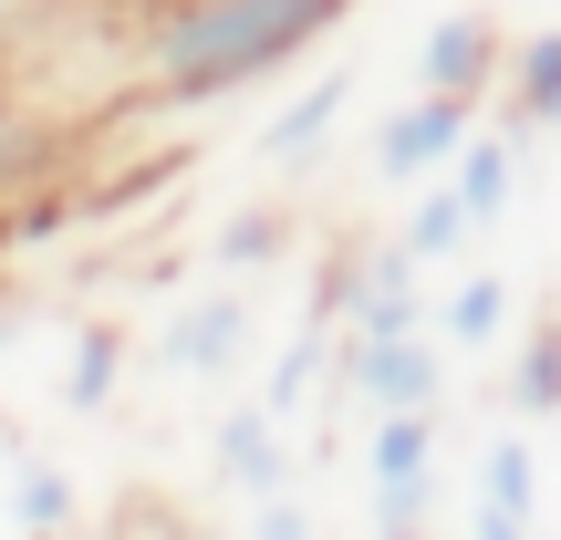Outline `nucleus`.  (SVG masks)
<instances>
[{
  "mask_svg": "<svg viewBox=\"0 0 561 540\" xmlns=\"http://www.w3.org/2000/svg\"><path fill=\"white\" fill-rule=\"evenodd\" d=\"M354 0H167L146 21V94L167 104H208L240 83L280 73L291 53H312Z\"/></svg>",
  "mask_w": 561,
  "mask_h": 540,
  "instance_id": "f257e3e1",
  "label": "nucleus"
},
{
  "mask_svg": "<svg viewBox=\"0 0 561 540\" xmlns=\"http://www.w3.org/2000/svg\"><path fill=\"white\" fill-rule=\"evenodd\" d=\"M312 312L343 322V333H416V322H426V261L405 240L333 250L322 280H312Z\"/></svg>",
  "mask_w": 561,
  "mask_h": 540,
  "instance_id": "f03ea898",
  "label": "nucleus"
},
{
  "mask_svg": "<svg viewBox=\"0 0 561 540\" xmlns=\"http://www.w3.org/2000/svg\"><path fill=\"white\" fill-rule=\"evenodd\" d=\"M333 405H364V416L447 405V343H437V322H416V333H343V354H333Z\"/></svg>",
  "mask_w": 561,
  "mask_h": 540,
  "instance_id": "7ed1b4c3",
  "label": "nucleus"
},
{
  "mask_svg": "<svg viewBox=\"0 0 561 540\" xmlns=\"http://www.w3.org/2000/svg\"><path fill=\"white\" fill-rule=\"evenodd\" d=\"M250 343H261V301H250L240 280H208V291H187L178 312H167L157 364H167V375H187V384H219V375H240V364H250Z\"/></svg>",
  "mask_w": 561,
  "mask_h": 540,
  "instance_id": "20e7f679",
  "label": "nucleus"
},
{
  "mask_svg": "<svg viewBox=\"0 0 561 540\" xmlns=\"http://www.w3.org/2000/svg\"><path fill=\"white\" fill-rule=\"evenodd\" d=\"M500 62H510V21L500 11H447V21H426V42H416V94L489 104L500 94Z\"/></svg>",
  "mask_w": 561,
  "mask_h": 540,
  "instance_id": "39448f33",
  "label": "nucleus"
},
{
  "mask_svg": "<svg viewBox=\"0 0 561 540\" xmlns=\"http://www.w3.org/2000/svg\"><path fill=\"white\" fill-rule=\"evenodd\" d=\"M468 146V94H416L375 125V177L385 187H426L447 177V157Z\"/></svg>",
  "mask_w": 561,
  "mask_h": 540,
  "instance_id": "423d86ee",
  "label": "nucleus"
},
{
  "mask_svg": "<svg viewBox=\"0 0 561 540\" xmlns=\"http://www.w3.org/2000/svg\"><path fill=\"white\" fill-rule=\"evenodd\" d=\"M291 416H271V405H229L219 426H208V468H219L240 499H271V489H291V437H280Z\"/></svg>",
  "mask_w": 561,
  "mask_h": 540,
  "instance_id": "0eeeda50",
  "label": "nucleus"
},
{
  "mask_svg": "<svg viewBox=\"0 0 561 540\" xmlns=\"http://www.w3.org/2000/svg\"><path fill=\"white\" fill-rule=\"evenodd\" d=\"M468 530H479V540H520V530H541V447H530V437H489Z\"/></svg>",
  "mask_w": 561,
  "mask_h": 540,
  "instance_id": "6e6552de",
  "label": "nucleus"
},
{
  "mask_svg": "<svg viewBox=\"0 0 561 540\" xmlns=\"http://www.w3.org/2000/svg\"><path fill=\"white\" fill-rule=\"evenodd\" d=\"M520 146H530L520 125H468V146L447 157V187L468 198V219H479V229H500L510 198H520Z\"/></svg>",
  "mask_w": 561,
  "mask_h": 540,
  "instance_id": "1a4fd4ad",
  "label": "nucleus"
},
{
  "mask_svg": "<svg viewBox=\"0 0 561 540\" xmlns=\"http://www.w3.org/2000/svg\"><path fill=\"white\" fill-rule=\"evenodd\" d=\"M500 94H510V125H520V136H561V21L510 42Z\"/></svg>",
  "mask_w": 561,
  "mask_h": 540,
  "instance_id": "9d476101",
  "label": "nucleus"
},
{
  "mask_svg": "<svg viewBox=\"0 0 561 540\" xmlns=\"http://www.w3.org/2000/svg\"><path fill=\"white\" fill-rule=\"evenodd\" d=\"M343 104H354V73H322V83H301V94H291V104H280V115L261 125V166H301V157H312V146L343 125Z\"/></svg>",
  "mask_w": 561,
  "mask_h": 540,
  "instance_id": "9b49d317",
  "label": "nucleus"
},
{
  "mask_svg": "<svg viewBox=\"0 0 561 540\" xmlns=\"http://www.w3.org/2000/svg\"><path fill=\"white\" fill-rule=\"evenodd\" d=\"M510 416H561V301H541L520 333V354H510Z\"/></svg>",
  "mask_w": 561,
  "mask_h": 540,
  "instance_id": "f8f14e48",
  "label": "nucleus"
},
{
  "mask_svg": "<svg viewBox=\"0 0 561 540\" xmlns=\"http://www.w3.org/2000/svg\"><path fill=\"white\" fill-rule=\"evenodd\" d=\"M500 322H510V271H468L458 291L437 301V343H447V354H489Z\"/></svg>",
  "mask_w": 561,
  "mask_h": 540,
  "instance_id": "ddd939ff",
  "label": "nucleus"
},
{
  "mask_svg": "<svg viewBox=\"0 0 561 540\" xmlns=\"http://www.w3.org/2000/svg\"><path fill=\"white\" fill-rule=\"evenodd\" d=\"M322 375H333V322H322V312H301V333L271 354V384H261V405H271V416H301Z\"/></svg>",
  "mask_w": 561,
  "mask_h": 540,
  "instance_id": "4468645a",
  "label": "nucleus"
},
{
  "mask_svg": "<svg viewBox=\"0 0 561 540\" xmlns=\"http://www.w3.org/2000/svg\"><path fill=\"white\" fill-rule=\"evenodd\" d=\"M364 468H375V479H426V468H437V405H396V416H375Z\"/></svg>",
  "mask_w": 561,
  "mask_h": 540,
  "instance_id": "2eb2a0df",
  "label": "nucleus"
},
{
  "mask_svg": "<svg viewBox=\"0 0 561 540\" xmlns=\"http://www.w3.org/2000/svg\"><path fill=\"white\" fill-rule=\"evenodd\" d=\"M468 240H479L468 198H458L447 177H426V187H416V208H405V250H416V261H458Z\"/></svg>",
  "mask_w": 561,
  "mask_h": 540,
  "instance_id": "dca6fc26",
  "label": "nucleus"
},
{
  "mask_svg": "<svg viewBox=\"0 0 561 540\" xmlns=\"http://www.w3.org/2000/svg\"><path fill=\"white\" fill-rule=\"evenodd\" d=\"M115 384H125V333H115V322H94V333L73 343V364H62V405H73V416H104Z\"/></svg>",
  "mask_w": 561,
  "mask_h": 540,
  "instance_id": "f3484780",
  "label": "nucleus"
},
{
  "mask_svg": "<svg viewBox=\"0 0 561 540\" xmlns=\"http://www.w3.org/2000/svg\"><path fill=\"white\" fill-rule=\"evenodd\" d=\"M291 240H301L291 208H240V219L208 240V261H219V271H280V261H291Z\"/></svg>",
  "mask_w": 561,
  "mask_h": 540,
  "instance_id": "a211bd4d",
  "label": "nucleus"
},
{
  "mask_svg": "<svg viewBox=\"0 0 561 540\" xmlns=\"http://www.w3.org/2000/svg\"><path fill=\"white\" fill-rule=\"evenodd\" d=\"M73 509H83L73 468H53V458H21L11 468V530H62Z\"/></svg>",
  "mask_w": 561,
  "mask_h": 540,
  "instance_id": "6ab92c4d",
  "label": "nucleus"
},
{
  "mask_svg": "<svg viewBox=\"0 0 561 540\" xmlns=\"http://www.w3.org/2000/svg\"><path fill=\"white\" fill-rule=\"evenodd\" d=\"M437 520V468L426 479H375V530H426Z\"/></svg>",
  "mask_w": 561,
  "mask_h": 540,
  "instance_id": "aec40b11",
  "label": "nucleus"
},
{
  "mask_svg": "<svg viewBox=\"0 0 561 540\" xmlns=\"http://www.w3.org/2000/svg\"><path fill=\"white\" fill-rule=\"evenodd\" d=\"M250 530H261V540H301V530H312V509H301L291 489H271V499H250Z\"/></svg>",
  "mask_w": 561,
  "mask_h": 540,
  "instance_id": "412c9836",
  "label": "nucleus"
},
{
  "mask_svg": "<svg viewBox=\"0 0 561 540\" xmlns=\"http://www.w3.org/2000/svg\"><path fill=\"white\" fill-rule=\"evenodd\" d=\"M11 333H21V301H11V291H0V354H11Z\"/></svg>",
  "mask_w": 561,
  "mask_h": 540,
  "instance_id": "4be33fe9",
  "label": "nucleus"
}]
</instances>
